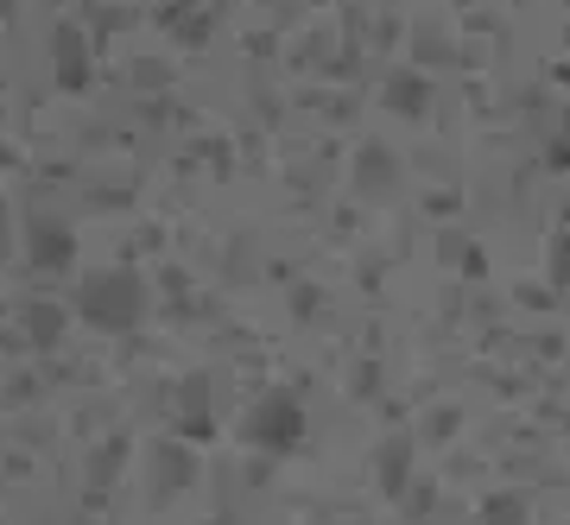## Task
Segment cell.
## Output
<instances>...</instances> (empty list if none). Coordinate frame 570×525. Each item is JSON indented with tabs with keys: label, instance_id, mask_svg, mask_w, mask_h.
Segmentation results:
<instances>
[{
	"label": "cell",
	"instance_id": "2",
	"mask_svg": "<svg viewBox=\"0 0 570 525\" xmlns=\"http://www.w3.org/2000/svg\"><path fill=\"white\" fill-rule=\"evenodd\" d=\"M292 418H298V412H292V399H273V405H261V412H254V437H261V444H273V449H285L292 444Z\"/></svg>",
	"mask_w": 570,
	"mask_h": 525
},
{
	"label": "cell",
	"instance_id": "1",
	"mask_svg": "<svg viewBox=\"0 0 570 525\" xmlns=\"http://www.w3.org/2000/svg\"><path fill=\"white\" fill-rule=\"evenodd\" d=\"M82 310H89V317H102L108 329H127V324H134V310H140V285L115 273V279L89 285V298H82Z\"/></svg>",
	"mask_w": 570,
	"mask_h": 525
}]
</instances>
